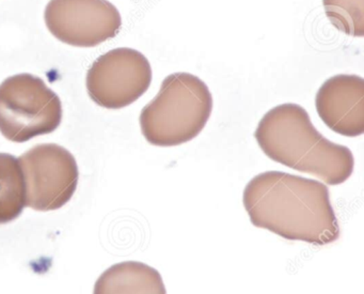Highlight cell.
Segmentation results:
<instances>
[{
    "instance_id": "10",
    "label": "cell",
    "mask_w": 364,
    "mask_h": 294,
    "mask_svg": "<svg viewBox=\"0 0 364 294\" xmlns=\"http://www.w3.org/2000/svg\"><path fill=\"white\" fill-rule=\"evenodd\" d=\"M26 206L24 174L18 159L0 153V225L14 221Z\"/></svg>"
},
{
    "instance_id": "2",
    "label": "cell",
    "mask_w": 364,
    "mask_h": 294,
    "mask_svg": "<svg viewBox=\"0 0 364 294\" xmlns=\"http://www.w3.org/2000/svg\"><path fill=\"white\" fill-rule=\"evenodd\" d=\"M255 137L272 161L312 174L326 184H342L353 174L355 159L351 151L323 137L308 112L297 104H282L266 112Z\"/></svg>"
},
{
    "instance_id": "3",
    "label": "cell",
    "mask_w": 364,
    "mask_h": 294,
    "mask_svg": "<svg viewBox=\"0 0 364 294\" xmlns=\"http://www.w3.org/2000/svg\"><path fill=\"white\" fill-rule=\"evenodd\" d=\"M212 110V93L205 83L178 72L167 76L156 97L144 106L140 127L153 146H180L203 131Z\"/></svg>"
},
{
    "instance_id": "4",
    "label": "cell",
    "mask_w": 364,
    "mask_h": 294,
    "mask_svg": "<svg viewBox=\"0 0 364 294\" xmlns=\"http://www.w3.org/2000/svg\"><path fill=\"white\" fill-rule=\"evenodd\" d=\"M63 120V104L42 78L23 73L0 85V133L14 142H26L53 133Z\"/></svg>"
},
{
    "instance_id": "11",
    "label": "cell",
    "mask_w": 364,
    "mask_h": 294,
    "mask_svg": "<svg viewBox=\"0 0 364 294\" xmlns=\"http://www.w3.org/2000/svg\"><path fill=\"white\" fill-rule=\"evenodd\" d=\"M326 16L338 31L350 37L364 36V0H323Z\"/></svg>"
},
{
    "instance_id": "6",
    "label": "cell",
    "mask_w": 364,
    "mask_h": 294,
    "mask_svg": "<svg viewBox=\"0 0 364 294\" xmlns=\"http://www.w3.org/2000/svg\"><path fill=\"white\" fill-rule=\"evenodd\" d=\"M152 68L141 53L121 48L102 55L87 73V90L93 102L108 110H121L137 101L150 88Z\"/></svg>"
},
{
    "instance_id": "1",
    "label": "cell",
    "mask_w": 364,
    "mask_h": 294,
    "mask_svg": "<svg viewBox=\"0 0 364 294\" xmlns=\"http://www.w3.org/2000/svg\"><path fill=\"white\" fill-rule=\"evenodd\" d=\"M242 202L252 225L287 240L327 245L340 236L329 189L313 179L263 172L247 184Z\"/></svg>"
},
{
    "instance_id": "9",
    "label": "cell",
    "mask_w": 364,
    "mask_h": 294,
    "mask_svg": "<svg viewBox=\"0 0 364 294\" xmlns=\"http://www.w3.org/2000/svg\"><path fill=\"white\" fill-rule=\"evenodd\" d=\"M93 294H167L159 271L138 261L114 264L97 279Z\"/></svg>"
},
{
    "instance_id": "8",
    "label": "cell",
    "mask_w": 364,
    "mask_h": 294,
    "mask_svg": "<svg viewBox=\"0 0 364 294\" xmlns=\"http://www.w3.org/2000/svg\"><path fill=\"white\" fill-rule=\"evenodd\" d=\"M317 114L334 133L358 137L364 133V80L358 75L332 76L315 98Z\"/></svg>"
},
{
    "instance_id": "7",
    "label": "cell",
    "mask_w": 364,
    "mask_h": 294,
    "mask_svg": "<svg viewBox=\"0 0 364 294\" xmlns=\"http://www.w3.org/2000/svg\"><path fill=\"white\" fill-rule=\"evenodd\" d=\"M44 19L55 38L77 48L100 46L122 26L120 12L108 0H50Z\"/></svg>"
},
{
    "instance_id": "5",
    "label": "cell",
    "mask_w": 364,
    "mask_h": 294,
    "mask_svg": "<svg viewBox=\"0 0 364 294\" xmlns=\"http://www.w3.org/2000/svg\"><path fill=\"white\" fill-rule=\"evenodd\" d=\"M26 189V206L57 210L70 201L78 183L75 157L56 144L38 145L18 159Z\"/></svg>"
}]
</instances>
